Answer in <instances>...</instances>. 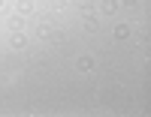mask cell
Returning a JSON list of instances; mask_svg holds the SVG:
<instances>
[{"instance_id":"6da1fadb","label":"cell","mask_w":151,"mask_h":117,"mask_svg":"<svg viewBox=\"0 0 151 117\" xmlns=\"http://www.w3.org/2000/svg\"><path fill=\"white\" fill-rule=\"evenodd\" d=\"M130 36V27H127V24H118V27H115V39H127Z\"/></svg>"},{"instance_id":"7a4b0ae2","label":"cell","mask_w":151,"mask_h":117,"mask_svg":"<svg viewBox=\"0 0 151 117\" xmlns=\"http://www.w3.org/2000/svg\"><path fill=\"white\" fill-rule=\"evenodd\" d=\"M79 69H94V60H91V57H82V60H79Z\"/></svg>"},{"instance_id":"3957f363","label":"cell","mask_w":151,"mask_h":117,"mask_svg":"<svg viewBox=\"0 0 151 117\" xmlns=\"http://www.w3.org/2000/svg\"><path fill=\"white\" fill-rule=\"evenodd\" d=\"M12 45H15V48H21V45H24V36H18V33H15V36H12Z\"/></svg>"},{"instance_id":"277c9868","label":"cell","mask_w":151,"mask_h":117,"mask_svg":"<svg viewBox=\"0 0 151 117\" xmlns=\"http://www.w3.org/2000/svg\"><path fill=\"white\" fill-rule=\"evenodd\" d=\"M30 9H33V6L27 3V0H21V3H18V12H30Z\"/></svg>"},{"instance_id":"5b68a950","label":"cell","mask_w":151,"mask_h":117,"mask_svg":"<svg viewBox=\"0 0 151 117\" xmlns=\"http://www.w3.org/2000/svg\"><path fill=\"white\" fill-rule=\"evenodd\" d=\"M124 3H133V0H124Z\"/></svg>"},{"instance_id":"8992f818","label":"cell","mask_w":151,"mask_h":117,"mask_svg":"<svg viewBox=\"0 0 151 117\" xmlns=\"http://www.w3.org/2000/svg\"><path fill=\"white\" fill-rule=\"evenodd\" d=\"M0 3H3V0H0Z\"/></svg>"}]
</instances>
